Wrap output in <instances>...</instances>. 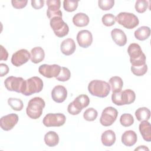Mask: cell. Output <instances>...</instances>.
<instances>
[{"label": "cell", "mask_w": 151, "mask_h": 151, "mask_svg": "<svg viewBox=\"0 0 151 151\" xmlns=\"http://www.w3.org/2000/svg\"><path fill=\"white\" fill-rule=\"evenodd\" d=\"M109 83L113 93L120 91L123 86V81L122 78L118 76L111 77L109 80Z\"/></svg>", "instance_id": "cell-26"}, {"label": "cell", "mask_w": 151, "mask_h": 151, "mask_svg": "<svg viewBox=\"0 0 151 151\" xmlns=\"http://www.w3.org/2000/svg\"><path fill=\"white\" fill-rule=\"evenodd\" d=\"M89 18L84 13H77L73 18V24L78 27H83L87 26L89 23Z\"/></svg>", "instance_id": "cell-23"}, {"label": "cell", "mask_w": 151, "mask_h": 151, "mask_svg": "<svg viewBox=\"0 0 151 151\" xmlns=\"http://www.w3.org/2000/svg\"><path fill=\"white\" fill-rule=\"evenodd\" d=\"M111 36L113 41L120 47H123L127 43L126 35L124 32L120 29H113L111 31Z\"/></svg>", "instance_id": "cell-17"}, {"label": "cell", "mask_w": 151, "mask_h": 151, "mask_svg": "<svg viewBox=\"0 0 151 151\" xmlns=\"http://www.w3.org/2000/svg\"><path fill=\"white\" fill-rule=\"evenodd\" d=\"M101 21L105 26L111 27L115 24L116 18L115 16L112 14H106L103 16Z\"/></svg>", "instance_id": "cell-35"}, {"label": "cell", "mask_w": 151, "mask_h": 151, "mask_svg": "<svg viewBox=\"0 0 151 151\" xmlns=\"http://www.w3.org/2000/svg\"><path fill=\"white\" fill-rule=\"evenodd\" d=\"M28 1H17L12 0L11 1V4L12 6L16 9H22L26 6Z\"/></svg>", "instance_id": "cell-38"}, {"label": "cell", "mask_w": 151, "mask_h": 151, "mask_svg": "<svg viewBox=\"0 0 151 151\" xmlns=\"http://www.w3.org/2000/svg\"><path fill=\"white\" fill-rule=\"evenodd\" d=\"M131 71L135 76H142L146 73L147 71V65L146 64L136 66L132 65Z\"/></svg>", "instance_id": "cell-32"}, {"label": "cell", "mask_w": 151, "mask_h": 151, "mask_svg": "<svg viewBox=\"0 0 151 151\" xmlns=\"http://www.w3.org/2000/svg\"><path fill=\"white\" fill-rule=\"evenodd\" d=\"M137 139L136 133L131 130L124 132L122 136V142L128 147L133 146L136 143Z\"/></svg>", "instance_id": "cell-19"}, {"label": "cell", "mask_w": 151, "mask_h": 151, "mask_svg": "<svg viewBox=\"0 0 151 151\" xmlns=\"http://www.w3.org/2000/svg\"><path fill=\"white\" fill-rule=\"evenodd\" d=\"M66 117L62 113H48L44 117L42 123L46 127H60L64 124Z\"/></svg>", "instance_id": "cell-10"}, {"label": "cell", "mask_w": 151, "mask_h": 151, "mask_svg": "<svg viewBox=\"0 0 151 151\" xmlns=\"http://www.w3.org/2000/svg\"><path fill=\"white\" fill-rule=\"evenodd\" d=\"M118 111L113 107H107L102 111L100 118V123L104 126H110L116 121Z\"/></svg>", "instance_id": "cell-11"}, {"label": "cell", "mask_w": 151, "mask_h": 151, "mask_svg": "<svg viewBox=\"0 0 151 151\" xmlns=\"http://www.w3.org/2000/svg\"><path fill=\"white\" fill-rule=\"evenodd\" d=\"M149 150V149L147 147H146L145 146H140L139 147H137V148H136V149H135V150Z\"/></svg>", "instance_id": "cell-42"}, {"label": "cell", "mask_w": 151, "mask_h": 151, "mask_svg": "<svg viewBox=\"0 0 151 151\" xmlns=\"http://www.w3.org/2000/svg\"><path fill=\"white\" fill-rule=\"evenodd\" d=\"M99 8L103 11H108L111 9L114 4V0H99L98 2Z\"/></svg>", "instance_id": "cell-36"}, {"label": "cell", "mask_w": 151, "mask_h": 151, "mask_svg": "<svg viewBox=\"0 0 151 151\" xmlns=\"http://www.w3.org/2000/svg\"><path fill=\"white\" fill-rule=\"evenodd\" d=\"M0 71H1V77H3L7 74L9 72V67L8 66L4 64V63H1L0 64Z\"/></svg>", "instance_id": "cell-40"}, {"label": "cell", "mask_w": 151, "mask_h": 151, "mask_svg": "<svg viewBox=\"0 0 151 151\" xmlns=\"http://www.w3.org/2000/svg\"><path fill=\"white\" fill-rule=\"evenodd\" d=\"M45 57L44 50L41 47H35L31 51V61L32 63L38 64L42 61Z\"/></svg>", "instance_id": "cell-22"}, {"label": "cell", "mask_w": 151, "mask_h": 151, "mask_svg": "<svg viewBox=\"0 0 151 151\" xmlns=\"http://www.w3.org/2000/svg\"><path fill=\"white\" fill-rule=\"evenodd\" d=\"M8 104L12 109L15 111H21L24 107L23 102L19 99L12 97L9 98L8 99Z\"/></svg>", "instance_id": "cell-28"}, {"label": "cell", "mask_w": 151, "mask_h": 151, "mask_svg": "<svg viewBox=\"0 0 151 151\" xmlns=\"http://www.w3.org/2000/svg\"><path fill=\"white\" fill-rule=\"evenodd\" d=\"M89 103V97L86 94H80L68 104L67 111L70 114L77 115L79 114L84 108L88 106Z\"/></svg>", "instance_id": "cell-6"}, {"label": "cell", "mask_w": 151, "mask_h": 151, "mask_svg": "<svg viewBox=\"0 0 151 151\" xmlns=\"http://www.w3.org/2000/svg\"><path fill=\"white\" fill-rule=\"evenodd\" d=\"M43 88V81L38 77H32L26 80V88L23 95L29 96L40 93Z\"/></svg>", "instance_id": "cell-9"}, {"label": "cell", "mask_w": 151, "mask_h": 151, "mask_svg": "<svg viewBox=\"0 0 151 151\" xmlns=\"http://www.w3.org/2000/svg\"><path fill=\"white\" fill-rule=\"evenodd\" d=\"M120 123L124 127H129L134 123V118L129 113L123 114L120 118Z\"/></svg>", "instance_id": "cell-30"}, {"label": "cell", "mask_w": 151, "mask_h": 151, "mask_svg": "<svg viewBox=\"0 0 151 151\" xmlns=\"http://www.w3.org/2000/svg\"><path fill=\"white\" fill-rule=\"evenodd\" d=\"M44 142L49 147H54L59 142V136L54 131H49L44 136Z\"/></svg>", "instance_id": "cell-24"}, {"label": "cell", "mask_w": 151, "mask_h": 151, "mask_svg": "<svg viewBox=\"0 0 151 151\" xmlns=\"http://www.w3.org/2000/svg\"><path fill=\"white\" fill-rule=\"evenodd\" d=\"M18 122V116L15 113H11L1 118L0 125L2 130L8 131L13 129Z\"/></svg>", "instance_id": "cell-14"}, {"label": "cell", "mask_w": 151, "mask_h": 151, "mask_svg": "<svg viewBox=\"0 0 151 151\" xmlns=\"http://www.w3.org/2000/svg\"><path fill=\"white\" fill-rule=\"evenodd\" d=\"M1 47V57H0V60H7L8 57V53L6 51V50L2 45H0Z\"/></svg>", "instance_id": "cell-41"}, {"label": "cell", "mask_w": 151, "mask_h": 151, "mask_svg": "<svg viewBox=\"0 0 151 151\" xmlns=\"http://www.w3.org/2000/svg\"><path fill=\"white\" fill-rule=\"evenodd\" d=\"M132 65H141L146 64V56L143 52L140 46L136 43L130 44L127 48Z\"/></svg>", "instance_id": "cell-3"}, {"label": "cell", "mask_w": 151, "mask_h": 151, "mask_svg": "<svg viewBox=\"0 0 151 151\" xmlns=\"http://www.w3.org/2000/svg\"><path fill=\"white\" fill-rule=\"evenodd\" d=\"M135 99V93L130 89H126L123 91L113 93L111 95L112 102L117 106L130 104L134 101Z\"/></svg>", "instance_id": "cell-4"}, {"label": "cell", "mask_w": 151, "mask_h": 151, "mask_svg": "<svg viewBox=\"0 0 151 151\" xmlns=\"http://www.w3.org/2000/svg\"><path fill=\"white\" fill-rule=\"evenodd\" d=\"M67 91L66 88L61 85L55 86L51 91L52 99L56 103H63L66 99Z\"/></svg>", "instance_id": "cell-16"}, {"label": "cell", "mask_w": 151, "mask_h": 151, "mask_svg": "<svg viewBox=\"0 0 151 151\" xmlns=\"http://www.w3.org/2000/svg\"><path fill=\"white\" fill-rule=\"evenodd\" d=\"M89 93L94 96L104 98L108 96L110 91V84L104 81L94 80L90 82L88 86Z\"/></svg>", "instance_id": "cell-1"}, {"label": "cell", "mask_w": 151, "mask_h": 151, "mask_svg": "<svg viewBox=\"0 0 151 151\" xmlns=\"http://www.w3.org/2000/svg\"><path fill=\"white\" fill-rule=\"evenodd\" d=\"M4 84L8 90L23 94L26 88V80L22 77L9 76L5 80Z\"/></svg>", "instance_id": "cell-7"}, {"label": "cell", "mask_w": 151, "mask_h": 151, "mask_svg": "<svg viewBox=\"0 0 151 151\" xmlns=\"http://www.w3.org/2000/svg\"><path fill=\"white\" fill-rule=\"evenodd\" d=\"M148 6V2L145 0H137L135 3L136 11L139 13L145 12Z\"/></svg>", "instance_id": "cell-37"}, {"label": "cell", "mask_w": 151, "mask_h": 151, "mask_svg": "<svg viewBox=\"0 0 151 151\" xmlns=\"http://www.w3.org/2000/svg\"><path fill=\"white\" fill-rule=\"evenodd\" d=\"M61 67L57 64H42L38 68L39 73L47 78L57 77L60 73Z\"/></svg>", "instance_id": "cell-12"}, {"label": "cell", "mask_w": 151, "mask_h": 151, "mask_svg": "<svg viewBox=\"0 0 151 151\" xmlns=\"http://www.w3.org/2000/svg\"><path fill=\"white\" fill-rule=\"evenodd\" d=\"M115 18L118 24L127 29H133L137 27L139 23L137 16L132 13L126 12H120Z\"/></svg>", "instance_id": "cell-8"}, {"label": "cell", "mask_w": 151, "mask_h": 151, "mask_svg": "<svg viewBox=\"0 0 151 151\" xmlns=\"http://www.w3.org/2000/svg\"><path fill=\"white\" fill-rule=\"evenodd\" d=\"M71 77L70 71L66 67H61L60 73L55 78L60 81H68Z\"/></svg>", "instance_id": "cell-34"}, {"label": "cell", "mask_w": 151, "mask_h": 151, "mask_svg": "<svg viewBox=\"0 0 151 151\" xmlns=\"http://www.w3.org/2000/svg\"><path fill=\"white\" fill-rule=\"evenodd\" d=\"M78 4V1L73 0H64L63 2V8L67 12L74 11Z\"/></svg>", "instance_id": "cell-33"}, {"label": "cell", "mask_w": 151, "mask_h": 151, "mask_svg": "<svg viewBox=\"0 0 151 151\" xmlns=\"http://www.w3.org/2000/svg\"><path fill=\"white\" fill-rule=\"evenodd\" d=\"M97 116H98L97 111L93 107L87 109L83 113L84 119L86 120L89 121V122L94 121V120H96Z\"/></svg>", "instance_id": "cell-31"}, {"label": "cell", "mask_w": 151, "mask_h": 151, "mask_svg": "<svg viewBox=\"0 0 151 151\" xmlns=\"http://www.w3.org/2000/svg\"><path fill=\"white\" fill-rule=\"evenodd\" d=\"M45 106V101L42 98L35 97L31 99L26 109L27 116L32 119H38L41 116Z\"/></svg>", "instance_id": "cell-2"}, {"label": "cell", "mask_w": 151, "mask_h": 151, "mask_svg": "<svg viewBox=\"0 0 151 151\" xmlns=\"http://www.w3.org/2000/svg\"><path fill=\"white\" fill-rule=\"evenodd\" d=\"M139 131L143 139L146 142L151 141V125L146 120L141 122L139 126Z\"/></svg>", "instance_id": "cell-20"}, {"label": "cell", "mask_w": 151, "mask_h": 151, "mask_svg": "<svg viewBox=\"0 0 151 151\" xmlns=\"http://www.w3.org/2000/svg\"><path fill=\"white\" fill-rule=\"evenodd\" d=\"M63 15H57L52 17L50 20V27L53 30L55 35L60 38L66 36L69 32L68 25L63 21Z\"/></svg>", "instance_id": "cell-5"}, {"label": "cell", "mask_w": 151, "mask_h": 151, "mask_svg": "<svg viewBox=\"0 0 151 151\" xmlns=\"http://www.w3.org/2000/svg\"><path fill=\"white\" fill-rule=\"evenodd\" d=\"M31 58V54L25 49H21L14 53L11 57V63L15 67H19L26 63Z\"/></svg>", "instance_id": "cell-13"}, {"label": "cell", "mask_w": 151, "mask_h": 151, "mask_svg": "<svg viewBox=\"0 0 151 151\" xmlns=\"http://www.w3.org/2000/svg\"><path fill=\"white\" fill-rule=\"evenodd\" d=\"M134 114L137 120L139 122H142L144 120L147 121L150 117V110L145 107L137 109L136 110Z\"/></svg>", "instance_id": "cell-27"}, {"label": "cell", "mask_w": 151, "mask_h": 151, "mask_svg": "<svg viewBox=\"0 0 151 151\" xmlns=\"http://www.w3.org/2000/svg\"><path fill=\"white\" fill-rule=\"evenodd\" d=\"M48 9L47 13H54L60 10L61 1L60 0H47L46 1Z\"/></svg>", "instance_id": "cell-29"}, {"label": "cell", "mask_w": 151, "mask_h": 151, "mask_svg": "<svg viewBox=\"0 0 151 151\" xmlns=\"http://www.w3.org/2000/svg\"><path fill=\"white\" fill-rule=\"evenodd\" d=\"M76 48L75 41L72 38H67L63 40L60 45L61 52L65 55L73 54Z\"/></svg>", "instance_id": "cell-18"}, {"label": "cell", "mask_w": 151, "mask_h": 151, "mask_svg": "<svg viewBox=\"0 0 151 151\" xmlns=\"http://www.w3.org/2000/svg\"><path fill=\"white\" fill-rule=\"evenodd\" d=\"M31 6L35 9H39L44 6V0H32L31 1Z\"/></svg>", "instance_id": "cell-39"}, {"label": "cell", "mask_w": 151, "mask_h": 151, "mask_svg": "<svg viewBox=\"0 0 151 151\" xmlns=\"http://www.w3.org/2000/svg\"><path fill=\"white\" fill-rule=\"evenodd\" d=\"M77 41L78 45L82 48H87L93 42V35L88 30H81L77 35Z\"/></svg>", "instance_id": "cell-15"}, {"label": "cell", "mask_w": 151, "mask_h": 151, "mask_svg": "<svg viewBox=\"0 0 151 151\" xmlns=\"http://www.w3.org/2000/svg\"><path fill=\"white\" fill-rule=\"evenodd\" d=\"M101 141L104 146H111L116 142L115 133L112 130H107L104 132L101 136Z\"/></svg>", "instance_id": "cell-21"}, {"label": "cell", "mask_w": 151, "mask_h": 151, "mask_svg": "<svg viewBox=\"0 0 151 151\" xmlns=\"http://www.w3.org/2000/svg\"><path fill=\"white\" fill-rule=\"evenodd\" d=\"M134 35L137 40L144 41L149 37L150 35V29L149 27L142 26L134 31Z\"/></svg>", "instance_id": "cell-25"}]
</instances>
